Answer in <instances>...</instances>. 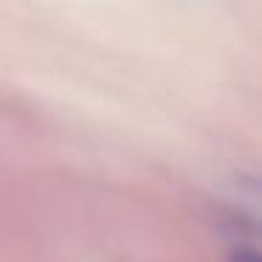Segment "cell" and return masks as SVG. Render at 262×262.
I'll use <instances>...</instances> for the list:
<instances>
[{"label":"cell","instance_id":"6da1fadb","mask_svg":"<svg viewBox=\"0 0 262 262\" xmlns=\"http://www.w3.org/2000/svg\"><path fill=\"white\" fill-rule=\"evenodd\" d=\"M231 262H259V256L251 248H243V251H234L231 254Z\"/></svg>","mask_w":262,"mask_h":262}]
</instances>
